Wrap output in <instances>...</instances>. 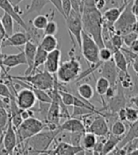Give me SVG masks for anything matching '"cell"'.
I'll return each mask as SVG.
<instances>
[{
    "mask_svg": "<svg viewBox=\"0 0 138 155\" xmlns=\"http://www.w3.org/2000/svg\"><path fill=\"white\" fill-rule=\"evenodd\" d=\"M30 40V36L28 32H16L12 35L6 37L1 45V48H8V46H14V48H20L25 45L28 41Z\"/></svg>",
    "mask_w": 138,
    "mask_h": 155,
    "instance_id": "2e32d148",
    "label": "cell"
},
{
    "mask_svg": "<svg viewBox=\"0 0 138 155\" xmlns=\"http://www.w3.org/2000/svg\"><path fill=\"white\" fill-rule=\"evenodd\" d=\"M59 30V26L54 20H50L45 26V28L43 30V34L44 35H53L55 36L58 33Z\"/></svg>",
    "mask_w": 138,
    "mask_h": 155,
    "instance_id": "836d02e7",
    "label": "cell"
},
{
    "mask_svg": "<svg viewBox=\"0 0 138 155\" xmlns=\"http://www.w3.org/2000/svg\"><path fill=\"white\" fill-rule=\"evenodd\" d=\"M130 101H131V102L137 108V109H138V94L130 98Z\"/></svg>",
    "mask_w": 138,
    "mask_h": 155,
    "instance_id": "f907efd6",
    "label": "cell"
},
{
    "mask_svg": "<svg viewBox=\"0 0 138 155\" xmlns=\"http://www.w3.org/2000/svg\"><path fill=\"white\" fill-rule=\"evenodd\" d=\"M117 117L121 121H126V107L121 108V109L117 112Z\"/></svg>",
    "mask_w": 138,
    "mask_h": 155,
    "instance_id": "bcb514c9",
    "label": "cell"
},
{
    "mask_svg": "<svg viewBox=\"0 0 138 155\" xmlns=\"http://www.w3.org/2000/svg\"><path fill=\"white\" fill-rule=\"evenodd\" d=\"M58 45H59V42L57 40V38L53 35H44V37L42 38V40L39 44L41 48L47 52H50L52 50L58 48Z\"/></svg>",
    "mask_w": 138,
    "mask_h": 155,
    "instance_id": "d4e9b609",
    "label": "cell"
},
{
    "mask_svg": "<svg viewBox=\"0 0 138 155\" xmlns=\"http://www.w3.org/2000/svg\"><path fill=\"white\" fill-rule=\"evenodd\" d=\"M100 73L101 76L106 78L111 83L112 86H116L117 84V81H118V75H119V71L118 68L117 67L116 64L113 60V58L108 61L103 63L100 66Z\"/></svg>",
    "mask_w": 138,
    "mask_h": 155,
    "instance_id": "5bb4252c",
    "label": "cell"
},
{
    "mask_svg": "<svg viewBox=\"0 0 138 155\" xmlns=\"http://www.w3.org/2000/svg\"><path fill=\"white\" fill-rule=\"evenodd\" d=\"M86 131L93 133L98 137H106L110 130L105 116L101 113H96L89 126L86 128Z\"/></svg>",
    "mask_w": 138,
    "mask_h": 155,
    "instance_id": "9c48e42d",
    "label": "cell"
},
{
    "mask_svg": "<svg viewBox=\"0 0 138 155\" xmlns=\"http://www.w3.org/2000/svg\"><path fill=\"white\" fill-rule=\"evenodd\" d=\"M81 64L80 61L71 56V58L60 64L57 71V80L60 83H69L79 78L81 73Z\"/></svg>",
    "mask_w": 138,
    "mask_h": 155,
    "instance_id": "277c9868",
    "label": "cell"
},
{
    "mask_svg": "<svg viewBox=\"0 0 138 155\" xmlns=\"http://www.w3.org/2000/svg\"><path fill=\"white\" fill-rule=\"evenodd\" d=\"M15 94L10 90V86H8V83H3L0 81V97H12Z\"/></svg>",
    "mask_w": 138,
    "mask_h": 155,
    "instance_id": "8d00e7d4",
    "label": "cell"
},
{
    "mask_svg": "<svg viewBox=\"0 0 138 155\" xmlns=\"http://www.w3.org/2000/svg\"><path fill=\"white\" fill-rule=\"evenodd\" d=\"M24 52L26 55V59H27V70L25 72V75H30L32 72V67H33V64H34V59H35V55L37 52V48L38 45H36L35 42L29 40L26 43V45H24Z\"/></svg>",
    "mask_w": 138,
    "mask_h": 155,
    "instance_id": "d6986e66",
    "label": "cell"
},
{
    "mask_svg": "<svg viewBox=\"0 0 138 155\" xmlns=\"http://www.w3.org/2000/svg\"><path fill=\"white\" fill-rule=\"evenodd\" d=\"M2 26L5 30L6 37H9L14 33V19L11 14L4 12L1 17Z\"/></svg>",
    "mask_w": 138,
    "mask_h": 155,
    "instance_id": "4316f807",
    "label": "cell"
},
{
    "mask_svg": "<svg viewBox=\"0 0 138 155\" xmlns=\"http://www.w3.org/2000/svg\"><path fill=\"white\" fill-rule=\"evenodd\" d=\"M48 15H43V14H38L33 18V20L31 21L32 27L35 28L36 29L39 30H44V28L47 26V24L48 23Z\"/></svg>",
    "mask_w": 138,
    "mask_h": 155,
    "instance_id": "1f68e13d",
    "label": "cell"
},
{
    "mask_svg": "<svg viewBox=\"0 0 138 155\" xmlns=\"http://www.w3.org/2000/svg\"><path fill=\"white\" fill-rule=\"evenodd\" d=\"M124 147H125V149L127 150V154H130L134 150H138V137L134 138L133 140H132L131 142H129Z\"/></svg>",
    "mask_w": 138,
    "mask_h": 155,
    "instance_id": "ab89813d",
    "label": "cell"
},
{
    "mask_svg": "<svg viewBox=\"0 0 138 155\" xmlns=\"http://www.w3.org/2000/svg\"><path fill=\"white\" fill-rule=\"evenodd\" d=\"M96 8L99 11H102L107 5V0H95Z\"/></svg>",
    "mask_w": 138,
    "mask_h": 155,
    "instance_id": "ee69618b",
    "label": "cell"
},
{
    "mask_svg": "<svg viewBox=\"0 0 138 155\" xmlns=\"http://www.w3.org/2000/svg\"><path fill=\"white\" fill-rule=\"evenodd\" d=\"M61 129L58 128L56 130H43L40 133L23 143V153L26 154H45L52 143L56 140V138L61 133Z\"/></svg>",
    "mask_w": 138,
    "mask_h": 155,
    "instance_id": "7a4b0ae2",
    "label": "cell"
},
{
    "mask_svg": "<svg viewBox=\"0 0 138 155\" xmlns=\"http://www.w3.org/2000/svg\"><path fill=\"white\" fill-rule=\"evenodd\" d=\"M60 129L62 131L67 133H80V131H86L85 126L81 119L78 117H69L65 119L64 123L60 125Z\"/></svg>",
    "mask_w": 138,
    "mask_h": 155,
    "instance_id": "ac0fdd59",
    "label": "cell"
},
{
    "mask_svg": "<svg viewBox=\"0 0 138 155\" xmlns=\"http://www.w3.org/2000/svg\"><path fill=\"white\" fill-rule=\"evenodd\" d=\"M10 103H11V98L10 97H0V107L4 108H10Z\"/></svg>",
    "mask_w": 138,
    "mask_h": 155,
    "instance_id": "f6af8a7d",
    "label": "cell"
},
{
    "mask_svg": "<svg viewBox=\"0 0 138 155\" xmlns=\"http://www.w3.org/2000/svg\"><path fill=\"white\" fill-rule=\"evenodd\" d=\"M110 86H111L110 81L107 80L106 78L101 76V77H99L98 79L97 80V82H96V91L98 94V96L102 98L103 96H105L107 90L109 89ZM102 100H103V98H102Z\"/></svg>",
    "mask_w": 138,
    "mask_h": 155,
    "instance_id": "f546056e",
    "label": "cell"
},
{
    "mask_svg": "<svg viewBox=\"0 0 138 155\" xmlns=\"http://www.w3.org/2000/svg\"><path fill=\"white\" fill-rule=\"evenodd\" d=\"M15 100L21 110L32 109L36 104L37 98L34 92L29 87H25L15 93Z\"/></svg>",
    "mask_w": 138,
    "mask_h": 155,
    "instance_id": "30bf717a",
    "label": "cell"
},
{
    "mask_svg": "<svg viewBox=\"0 0 138 155\" xmlns=\"http://www.w3.org/2000/svg\"><path fill=\"white\" fill-rule=\"evenodd\" d=\"M122 39H123V43L126 46H129L132 45V43L136 40V39H138V34L133 32V31H131V32H129L125 35L122 36Z\"/></svg>",
    "mask_w": 138,
    "mask_h": 155,
    "instance_id": "f35d334b",
    "label": "cell"
},
{
    "mask_svg": "<svg viewBox=\"0 0 138 155\" xmlns=\"http://www.w3.org/2000/svg\"><path fill=\"white\" fill-rule=\"evenodd\" d=\"M59 93H60V95H61V97H62V100H63L64 104L66 105L67 107H70V106L73 107L74 100H75L76 96L70 94V93H68L66 91L61 90L60 89V83H59Z\"/></svg>",
    "mask_w": 138,
    "mask_h": 155,
    "instance_id": "d6a6232c",
    "label": "cell"
},
{
    "mask_svg": "<svg viewBox=\"0 0 138 155\" xmlns=\"http://www.w3.org/2000/svg\"><path fill=\"white\" fill-rule=\"evenodd\" d=\"M138 119V109L133 107H126V122L132 124Z\"/></svg>",
    "mask_w": 138,
    "mask_h": 155,
    "instance_id": "e575fe53",
    "label": "cell"
},
{
    "mask_svg": "<svg viewBox=\"0 0 138 155\" xmlns=\"http://www.w3.org/2000/svg\"><path fill=\"white\" fill-rule=\"evenodd\" d=\"M45 129V123L34 116L23 120L21 125L16 129L18 144H23L27 139L40 133Z\"/></svg>",
    "mask_w": 138,
    "mask_h": 155,
    "instance_id": "5b68a950",
    "label": "cell"
},
{
    "mask_svg": "<svg viewBox=\"0 0 138 155\" xmlns=\"http://www.w3.org/2000/svg\"><path fill=\"white\" fill-rule=\"evenodd\" d=\"M7 76L11 78L12 81H22L30 85V86L45 91H48L54 87L56 79V78L53 77V74L48 72L47 70L24 76H10L9 74Z\"/></svg>",
    "mask_w": 138,
    "mask_h": 155,
    "instance_id": "3957f363",
    "label": "cell"
},
{
    "mask_svg": "<svg viewBox=\"0 0 138 155\" xmlns=\"http://www.w3.org/2000/svg\"><path fill=\"white\" fill-rule=\"evenodd\" d=\"M48 2V0H31V4L27 8V10L24 12V14L22 15V17L24 18L28 14L40 13Z\"/></svg>",
    "mask_w": 138,
    "mask_h": 155,
    "instance_id": "484cf974",
    "label": "cell"
},
{
    "mask_svg": "<svg viewBox=\"0 0 138 155\" xmlns=\"http://www.w3.org/2000/svg\"><path fill=\"white\" fill-rule=\"evenodd\" d=\"M0 9L3 10V12L11 14L13 17L14 21L17 23V24L24 28L26 31L28 32L29 27L27 25V23L24 21V18L22 17L20 10L18 9V7H14L10 0H0Z\"/></svg>",
    "mask_w": 138,
    "mask_h": 155,
    "instance_id": "4fadbf2b",
    "label": "cell"
},
{
    "mask_svg": "<svg viewBox=\"0 0 138 155\" xmlns=\"http://www.w3.org/2000/svg\"><path fill=\"white\" fill-rule=\"evenodd\" d=\"M85 131H80V133H69L70 134V138H69V143H71L75 146H80V141L83 134Z\"/></svg>",
    "mask_w": 138,
    "mask_h": 155,
    "instance_id": "74e56055",
    "label": "cell"
},
{
    "mask_svg": "<svg viewBox=\"0 0 138 155\" xmlns=\"http://www.w3.org/2000/svg\"><path fill=\"white\" fill-rule=\"evenodd\" d=\"M70 1L72 5V10L81 14L83 8V0H70Z\"/></svg>",
    "mask_w": 138,
    "mask_h": 155,
    "instance_id": "60d3db41",
    "label": "cell"
},
{
    "mask_svg": "<svg viewBox=\"0 0 138 155\" xmlns=\"http://www.w3.org/2000/svg\"><path fill=\"white\" fill-rule=\"evenodd\" d=\"M48 1L51 2L53 4V6L56 8V10L62 14V16L64 18H65V15H64V11H63V7H62V0H48Z\"/></svg>",
    "mask_w": 138,
    "mask_h": 155,
    "instance_id": "7bdbcfd3",
    "label": "cell"
},
{
    "mask_svg": "<svg viewBox=\"0 0 138 155\" xmlns=\"http://www.w3.org/2000/svg\"><path fill=\"white\" fill-rule=\"evenodd\" d=\"M3 148L7 154H13L15 148L18 145V138L16 134V129L14 128L13 124L11 120V115H10V121L9 125H8L5 133L3 134Z\"/></svg>",
    "mask_w": 138,
    "mask_h": 155,
    "instance_id": "8fae6325",
    "label": "cell"
},
{
    "mask_svg": "<svg viewBox=\"0 0 138 155\" xmlns=\"http://www.w3.org/2000/svg\"><path fill=\"white\" fill-rule=\"evenodd\" d=\"M48 52H47L44 49H43L40 45H38L37 48V52L35 55V59H34V64H33V67H32V72L31 74L35 73V71L39 68L41 65H44L45 63V60L48 58Z\"/></svg>",
    "mask_w": 138,
    "mask_h": 155,
    "instance_id": "f1b7e54d",
    "label": "cell"
},
{
    "mask_svg": "<svg viewBox=\"0 0 138 155\" xmlns=\"http://www.w3.org/2000/svg\"><path fill=\"white\" fill-rule=\"evenodd\" d=\"M132 11L138 18V0H133L132 1Z\"/></svg>",
    "mask_w": 138,
    "mask_h": 155,
    "instance_id": "7dc6e473",
    "label": "cell"
},
{
    "mask_svg": "<svg viewBox=\"0 0 138 155\" xmlns=\"http://www.w3.org/2000/svg\"><path fill=\"white\" fill-rule=\"evenodd\" d=\"M66 28L68 29L69 33L74 36L76 42L78 43V45L80 49L81 45V36L83 32V25H82V19L81 14L79 12H76L75 11H71L70 13L67 15L65 18Z\"/></svg>",
    "mask_w": 138,
    "mask_h": 155,
    "instance_id": "ba28073f",
    "label": "cell"
},
{
    "mask_svg": "<svg viewBox=\"0 0 138 155\" xmlns=\"http://www.w3.org/2000/svg\"><path fill=\"white\" fill-rule=\"evenodd\" d=\"M10 1L12 2V4L14 7H18V5L23 1V0H10Z\"/></svg>",
    "mask_w": 138,
    "mask_h": 155,
    "instance_id": "f5cc1de1",
    "label": "cell"
},
{
    "mask_svg": "<svg viewBox=\"0 0 138 155\" xmlns=\"http://www.w3.org/2000/svg\"><path fill=\"white\" fill-rule=\"evenodd\" d=\"M2 64L5 67V70L8 73L12 68L19 65H27V59L24 50L20 51L17 54H10V55H3Z\"/></svg>",
    "mask_w": 138,
    "mask_h": 155,
    "instance_id": "9a60e30c",
    "label": "cell"
},
{
    "mask_svg": "<svg viewBox=\"0 0 138 155\" xmlns=\"http://www.w3.org/2000/svg\"><path fill=\"white\" fill-rule=\"evenodd\" d=\"M81 19L84 31L93 37L99 48H103V14L101 13V11L96 8L95 0H83Z\"/></svg>",
    "mask_w": 138,
    "mask_h": 155,
    "instance_id": "6da1fadb",
    "label": "cell"
},
{
    "mask_svg": "<svg viewBox=\"0 0 138 155\" xmlns=\"http://www.w3.org/2000/svg\"><path fill=\"white\" fill-rule=\"evenodd\" d=\"M87 153L81 146H75L66 141H61L58 143L55 149L48 150L45 154H55V155H74Z\"/></svg>",
    "mask_w": 138,
    "mask_h": 155,
    "instance_id": "7c38bea8",
    "label": "cell"
},
{
    "mask_svg": "<svg viewBox=\"0 0 138 155\" xmlns=\"http://www.w3.org/2000/svg\"><path fill=\"white\" fill-rule=\"evenodd\" d=\"M61 58H62V52L59 48H56L48 52V58L44 63V70L51 74H56L61 64Z\"/></svg>",
    "mask_w": 138,
    "mask_h": 155,
    "instance_id": "e0dca14e",
    "label": "cell"
},
{
    "mask_svg": "<svg viewBox=\"0 0 138 155\" xmlns=\"http://www.w3.org/2000/svg\"><path fill=\"white\" fill-rule=\"evenodd\" d=\"M127 130H128V129L125 125V122L117 119L113 123L110 133L116 136H119V137L123 138V136L127 133Z\"/></svg>",
    "mask_w": 138,
    "mask_h": 155,
    "instance_id": "4dcf8cb0",
    "label": "cell"
},
{
    "mask_svg": "<svg viewBox=\"0 0 138 155\" xmlns=\"http://www.w3.org/2000/svg\"><path fill=\"white\" fill-rule=\"evenodd\" d=\"M122 137L116 136L109 133V134L106 136V139L103 143V148H102V154H110L112 153L114 149L117 148L119 142L121 141Z\"/></svg>",
    "mask_w": 138,
    "mask_h": 155,
    "instance_id": "603a6c76",
    "label": "cell"
},
{
    "mask_svg": "<svg viewBox=\"0 0 138 155\" xmlns=\"http://www.w3.org/2000/svg\"><path fill=\"white\" fill-rule=\"evenodd\" d=\"M98 56H99V60L105 63V61H108L113 58V51L110 48H106V46H103V48H99Z\"/></svg>",
    "mask_w": 138,
    "mask_h": 155,
    "instance_id": "d590c367",
    "label": "cell"
},
{
    "mask_svg": "<svg viewBox=\"0 0 138 155\" xmlns=\"http://www.w3.org/2000/svg\"><path fill=\"white\" fill-rule=\"evenodd\" d=\"M132 66H133V71L138 75V54L133 58V60L132 61Z\"/></svg>",
    "mask_w": 138,
    "mask_h": 155,
    "instance_id": "681fc988",
    "label": "cell"
},
{
    "mask_svg": "<svg viewBox=\"0 0 138 155\" xmlns=\"http://www.w3.org/2000/svg\"><path fill=\"white\" fill-rule=\"evenodd\" d=\"M129 48L131 49L133 52L138 54V39H136V40H134V41L132 43V45L129 46Z\"/></svg>",
    "mask_w": 138,
    "mask_h": 155,
    "instance_id": "c3c4849f",
    "label": "cell"
},
{
    "mask_svg": "<svg viewBox=\"0 0 138 155\" xmlns=\"http://www.w3.org/2000/svg\"><path fill=\"white\" fill-rule=\"evenodd\" d=\"M136 20H137V17L132 11V1L130 0L128 4L126 5L125 9L120 14L119 18L113 24L114 31L121 36L131 32L133 25L134 24V22Z\"/></svg>",
    "mask_w": 138,
    "mask_h": 155,
    "instance_id": "8992f818",
    "label": "cell"
},
{
    "mask_svg": "<svg viewBox=\"0 0 138 155\" xmlns=\"http://www.w3.org/2000/svg\"><path fill=\"white\" fill-rule=\"evenodd\" d=\"M99 48H100L93 39V37L83 30L81 36L80 51L83 58L88 61L89 64H95L100 61L98 56Z\"/></svg>",
    "mask_w": 138,
    "mask_h": 155,
    "instance_id": "52a82bcc",
    "label": "cell"
},
{
    "mask_svg": "<svg viewBox=\"0 0 138 155\" xmlns=\"http://www.w3.org/2000/svg\"><path fill=\"white\" fill-rule=\"evenodd\" d=\"M97 143V139L96 134H94L93 133H90V131H85L83 134L80 141V146L87 153H92V150H94Z\"/></svg>",
    "mask_w": 138,
    "mask_h": 155,
    "instance_id": "44dd1931",
    "label": "cell"
},
{
    "mask_svg": "<svg viewBox=\"0 0 138 155\" xmlns=\"http://www.w3.org/2000/svg\"><path fill=\"white\" fill-rule=\"evenodd\" d=\"M132 31L135 32L138 34V19L134 22V24L133 25V28H132Z\"/></svg>",
    "mask_w": 138,
    "mask_h": 155,
    "instance_id": "816d5d0a",
    "label": "cell"
},
{
    "mask_svg": "<svg viewBox=\"0 0 138 155\" xmlns=\"http://www.w3.org/2000/svg\"><path fill=\"white\" fill-rule=\"evenodd\" d=\"M77 92H78L80 97L86 101H89L94 97V89L89 83H81L80 86H78Z\"/></svg>",
    "mask_w": 138,
    "mask_h": 155,
    "instance_id": "83f0119b",
    "label": "cell"
},
{
    "mask_svg": "<svg viewBox=\"0 0 138 155\" xmlns=\"http://www.w3.org/2000/svg\"><path fill=\"white\" fill-rule=\"evenodd\" d=\"M113 60L119 71L123 72L125 74H129L128 72L129 63L124 55V53L121 51V49H118L113 52Z\"/></svg>",
    "mask_w": 138,
    "mask_h": 155,
    "instance_id": "cb8c5ba5",
    "label": "cell"
},
{
    "mask_svg": "<svg viewBox=\"0 0 138 155\" xmlns=\"http://www.w3.org/2000/svg\"><path fill=\"white\" fill-rule=\"evenodd\" d=\"M130 0H123V4L119 7H114V8H111V9L106 10L105 12L103 13V20L104 22L108 23L110 25H113L114 23L117 22V20L119 18L120 14L123 12V10L125 9L126 5L128 4V2Z\"/></svg>",
    "mask_w": 138,
    "mask_h": 155,
    "instance_id": "ffe728a7",
    "label": "cell"
},
{
    "mask_svg": "<svg viewBox=\"0 0 138 155\" xmlns=\"http://www.w3.org/2000/svg\"><path fill=\"white\" fill-rule=\"evenodd\" d=\"M62 7H63V11L64 12L65 18L67 17V15L70 13V12L72 11V5H71V1L70 0H62ZM64 18V19H65Z\"/></svg>",
    "mask_w": 138,
    "mask_h": 155,
    "instance_id": "b9f144b4",
    "label": "cell"
},
{
    "mask_svg": "<svg viewBox=\"0 0 138 155\" xmlns=\"http://www.w3.org/2000/svg\"><path fill=\"white\" fill-rule=\"evenodd\" d=\"M136 137H138V119L135 122L130 124L129 130H127V133L123 136V138L121 139V141L119 142L117 148H123L124 146H126L129 142H131Z\"/></svg>",
    "mask_w": 138,
    "mask_h": 155,
    "instance_id": "7402d4cb",
    "label": "cell"
}]
</instances>
